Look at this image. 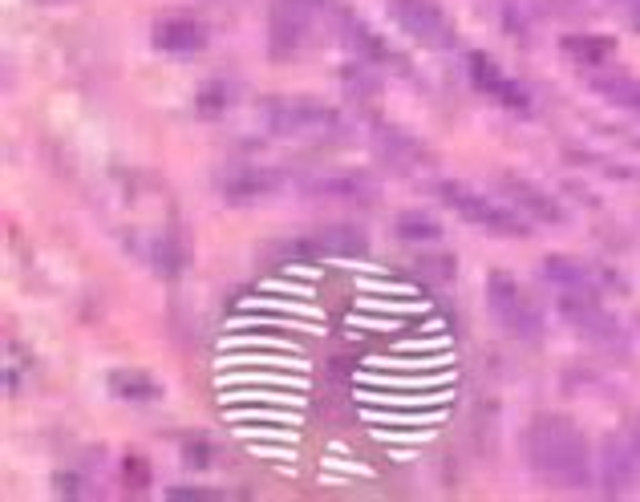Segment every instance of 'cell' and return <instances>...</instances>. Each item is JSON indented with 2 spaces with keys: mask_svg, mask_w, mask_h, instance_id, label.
Here are the masks:
<instances>
[{
  "mask_svg": "<svg viewBox=\"0 0 640 502\" xmlns=\"http://www.w3.org/2000/svg\"><path fill=\"white\" fill-rule=\"evenodd\" d=\"M527 466L540 474L543 482L559 490H580L592 482V458H588V442L568 417L543 414L527 426L523 438Z\"/></svg>",
  "mask_w": 640,
  "mask_h": 502,
  "instance_id": "1",
  "label": "cell"
},
{
  "mask_svg": "<svg viewBox=\"0 0 640 502\" xmlns=\"http://www.w3.org/2000/svg\"><path fill=\"white\" fill-rule=\"evenodd\" d=\"M486 304H491V316H495L503 329L511 332L515 341H523V345H540L543 316H540V308L531 304V296H527L523 284H519L511 272H491L486 276Z\"/></svg>",
  "mask_w": 640,
  "mask_h": 502,
  "instance_id": "2",
  "label": "cell"
},
{
  "mask_svg": "<svg viewBox=\"0 0 640 502\" xmlns=\"http://www.w3.org/2000/svg\"><path fill=\"white\" fill-rule=\"evenodd\" d=\"M259 118L276 134H328L341 130V114L316 98H288V94H268L259 98Z\"/></svg>",
  "mask_w": 640,
  "mask_h": 502,
  "instance_id": "3",
  "label": "cell"
},
{
  "mask_svg": "<svg viewBox=\"0 0 640 502\" xmlns=\"http://www.w3.org/2000/svg\"><path fill=\"white\" fill-rule=\"evenodd\" d=\"M434 195H438L455 216L467 219V223H479V228L495 231V235H527V223L515 216V211L491 203L486 195H479V191L467 187V183H458V179H442V183H434Z\"/></svg>",
  "mask_w": 640,
  "mask_h": 502,
  "instance_id": "4",
  "label": "cell"
},
{
  "mask_svg": "<svg viewBox=\"0 0 640 502\" xmlns=\"http://www.w3.org/2000/svg\"><path fill=\"white\" fill-rule=\"evenodd\" d=\"M321 0H276L268 13V58L297 61L309 45Z\"/></svg>",
  "mask_w": 640,
  "mask_h": 502,
  "instance_id": "5",
  "label": "cell"
},
{
  "mask_svg": "<svg viewBox=\"0 0 640 502\" xmlns=\"http://www.w3.org/2000/svg\"><path fill=\"white\" fill-rule=\"evenodd\" d=\"M389 16L413 41L430 45V49H450L455 45V21L446 16L438 0H389Z\"/></svg>",
  "mask_w": 640,
  "mask_h": 502,
  "instance_id": "6",
  "label": "cell"
},
{
  "mask_svg": "<svg viewBox=\"0 0 640 502\" xmlns=\"http://www.w3.org/2000/svg\"><path fill=\"white\" fill-rule=\"evenodd\" d=\"M150 45L167 58H191L207 49V25L195 13H162L150 25Z\"/></svg>",
  "mask_w": 640,
  "mask_h": 502,
  "instance_id": "7",
  "label": "cell"
},
{
  "mask_svg": "<svg viewBox=\"0 0 640 502\" xmlns=\"http://www.w3.org/2000/svg\"><path fill=\"white\" fill-rule=\"evenodd\" d=\"M564 316H568L571 325H576V329H580L596 348H612V353L625 348V332H620V325H616L604 308H596L588 292H568V296H564Z\"/></svg>",
  "mask_w": 640,
  "mask_h": 502,
  "instance_id": "8",
  "label": "cell"
},
{
  "mask_svg": "<svg viewBox=\"0 0 640 502\" xmlns=\"http://www.w3.org/2000/svg\"><path fill=\"white\" fill-rule=\"evenodd\" d=\"M304 191L333 203H373L377 199V179L365 171H353V167H333V171L309 174Z\"/></svg>",
  "mask_w": 640,
  "mask_h": 502,
  "instance_id": "9",
  "label": "cell"
},
{
  "mask_svg": "<svg viewBox=\"0 0 640 502\" xmlns=\"http://www.w3.org/2000/svg\"><path fill=\"white\" fill-rule=\"evenodd\" d=\"M373 155L394 171H418L430 162L426 146L401 126H389V122H373Z\"/></svg>",
  "mask_w": 640,
  "mask_h": 502,
  "instance_id": "10",
  "label": "cell"
},
{
  "mask_svg": "<svg viewBox=\"0 0 640 502\" xmlns=\"http://www.w3.org/2000/svg\"><path fill=\"white\" fill-rule=\"evenodd\" d=\"M309 252L313 256H328V259H353L365 252L370 244V235L357 228V223H325V228H316L309 240Z\"/></svg>",
  "mask_w": 640,
  "mask_h": 502,
  "instance_id": "11",
  "label": "cell"
},
{
  "mask_svg": "<svg viewBox=\"0 0 640 502\" xmlns=\"http://www.w3.org/2000/svg\"><path fill=\"white\" fill-rule=\"evenodd\" d=\"M276 187H280V174L268 171V167H236L219 179V191L228 203H256Z\"/></svg>",
  "mask_w": 640,
  "mask_h": 502,
  "instance_id": "12",
  "label": "cell"
},
{
  "mask_svg": "<svg viewBox=\"0 0 640 502\" xmlns=\"http://www.w3.org/2000/svg\"><path fill=\"white\" fill-rule=\"evenodd\" d=\"M503 195L515 203V211H523V216L540 219V223H559V207L547 191H540L535 183H527L519 174H503Z\"/></svg>",
  "mask_w": 640,
  "mask_h": 502,
  "instance_id": "13",
  "label": "cell"
},
{
  "mask_svg": "<svg viewBox=\"0 0 640 502\" xmlns=\"http://www.w3.org/2000/svg\"><path fill=\"white\" fill-rule=\"evenodd\" d=\"M470 77H474V86L486 89L491 98L507 101V106H515V110H523V106H527V98L519 94V89H515L511 77L498 70V65L486 58V53H474V58H470Z\"/></svg>",
  "mask_w": 640,
  "mask_h": 502,
  "instance_id": "14",
  "label": "cell"
},
{
  "mask_svg": "<svg viewBox=\"0 0 640 502\" xmlns=\"http://www.w3.org/2000/svg\"><path fill=\"white\" fill-rule=\"evenodd\" d=\"M106 385H110V393H114V397H122L126 405H146V402H155L158 393H162V389H158V381L146 374V369H114Z\"/></svg>",
  "mask_w": 640,
  "mask_h": 502,
  "instance_id": "15",
  "label": "cell"
},
{
  "mask_svg": "<svg viewBox=\"0 0 640 502\" xmlns=\"http://www.w3.org/2000/svg\"><path fill=\"white\" fill-rule=\"evenodd\" d=\"M394 235L410 247H434L442 244V223L430 211H401L394 219Z\"/></svg>",
  "mask_w": 640,
  "mask_h": 502,
  "instance_id": "16",
  "label": "cell"
},
{
  "mask_svg": "<svg viewBox=\"0 0 640 502\" xmlns=\"http://www.w3.org/2000/svg\"><path fill=\"white\" fill-rule=\"evenodd\" d=\"M341 37L349 45H353L361 58L370 61V65H377V61H394V53H389V45L377 37V33L365 25V21H357L353 13H341Z\"/></svg>",
  "mask_w": 640,
  "mask_h": 502,
  "instance_id": "17",
  "label": "cell"
},
{
  "mask_svg": "<svg viewBox=\"0 0 640 502\" xmlns=\"http://www.w3.org/2000/svg\"><path fill=\"white\" fill-rule=\"evenodd\" d=\"M637 466L640 462L625 438H612V442L604 445V482H608L612 490H625L628 482L637 478Z\"/></svg>",
  "mask_w": 640,
  "mask_h": 502,
  "instance_id": "18",
  "label": "cell"
},
{
  "mask_svg": "<svg viewBox=\"0 0 640 502\" xmlns=\"http://www.w3.org/2000/svg\"><path fill=\"white\" fill-rule=\"evenodd\" d=\"M543 276H547L552 284L564 287V292H588V276H583L580 264L568 259V256H547L543 259Z\"/></svg>",
  "mask_w": 640,
  "mask_h": 502,
  "instance_id": "19",
  "label": "cell"
},
{
  "mask_svg": "<svg viewBox=\"0 0 640 502\" xmlns=\"http://www.w3.org/2000/svg\"><path fill=\"white\" fill-rule=\"evenodd\" d=\"M146 259H150V264H155L162 276H179V268L186 264V252H183V244H179L174 235H155V240H150V252H146Z\"/></svg>",
  "mask_w": 640,
  "mask_h": 502,
  "instance_id": "20",
  "label": "cell"
},
{
  "mask_svg": "<svg viewBox=\"0 0 640 502\" xmlns=\"http://www.w3.org/2000/svg\"><path fill=\"white\" fill-rule=\"evenodd\" d=\"M228 101H231V86L224 82V77H212V82L200 89V98H195V110H200L203 118H219L224 110H228Z\"/></svg>",
  "mask_w": 640,
  "mask_h": 502,
  "instance_id": "21",
  "label": "cell"
},
{
  "mask_svg": "<svg viewBox=\"0 0 640 502\" xmlns=\"http://www.w3.org/2000/svg\"><path fill=\"white\" fill-rule=\"evenodd\" d=\"M413 268L426 276V280H455V256L450 252H430V256H418L413 259Z\"/></svg>",
  "mask_w": 640,
  "mask_h": 502,
  "instance_id": "22",
  "label": "cell"
},
{
  "mask_svg": "<svg viewBox=\"0 0 640 502\" xmlns=\"http://www.w3.org/2000/svg\"><path fill=\"white\" fill-rule=\"evenodd\" d=\"M568 53H576V58H588V61H604L608 58L612 41H600V37H568Z\"/></svg>",
  "mask_w": 640,
  "mask_h": 502,
  "instance_id": "23",
  "label": "cell"
},
{
  "mask_svg": "<svg viewBox=\"0 0 640 502\" xmlns=\"http://www.w3.org/2000/svg\"><path fill=\"white\" fill-rule=\"evenodd\" d=\"M341 82H349V89H353L357 98H370V94H377V82H373L365 70H357V65L341 70Z\"/></svg>",
  "mask_w": 640,
  "mask_h": 502,
  "instance_id": "24",
  "label": "cell"
},
{
  "mask_svg": "<svg viewBox=\"0 0 640 502\" xmlns=\"http://www.w3.org/2000/svg\"><path fill=\"white\" fill-rule=\"evenodd\" d=\"M183 454H186V462H191L195 470H203V466L212 462V445L203 442L200 433H191V438H183Z\"/></svg>",
  "mask_w": 640,
  "mask_h": 502,
  "instance_id": "25",
  "label": "cell"
},
{
  "mask_svg": "<svg viewBox=\"0 0 640 502\" xmlns=\"http://www.w3.org/2000/svg\"><path fill=\"white\" fill-rule=\"evenodd\" d=\"M628 445H632V454H637V462H640V430H632V438H628Z\"/></svg>",
  "mask_w": 640,
  "mask_h": 502,
  "instance_id": "26",
  "label": "cell"
}]
</instances>
